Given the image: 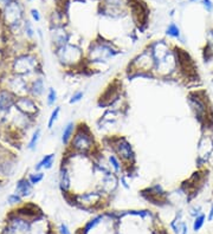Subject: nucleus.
<instances>
[{"label": "nucleus", "instance_id": "nucleus-4", "mask_svg": "<svg viewBox=\"0 0 213 234\" xmlns=\"http://www.w3.org/2000/svg\"><path fill=\"white\" fill-rule=\"evenodd\" d=\"M119 51H116L109 43L105 41H97L94 43L89 51H88V61L98 63V62H107L108 59L116 56Z\"/></svg>", "mask_w": 213, "mask_h": 234}, {"label": "nucleus", "instance_id": "nucleus-14", "mask_svg": "<svg viewBox=\"0 0 213 234\" xmlns=\"http://www.w3.org/2000/svg\"><path fill=\"white\" fill-rule=\"evenodd\" d=\"M75 130H76V124L73 122H69L64 127L63 133H62V143L64 145H69L70 144V141H71L72 136L75 134Z\"/></svg>", "mask_w": 213, "mask_h": 234}, {"label": "nucleus", "instance_id": "nucleus-2", "mask_svg": "<svg viewBox=\"0 0 213 234\" xmlns=\"http://www.w3.org/2000/svg\"><path fill=\"white\" fill-rule=\"evenodd\" d=\"M111 151L119 156L124 167L135 165V151L131 143L125 137L121 136L111 138Z\"/></svg>", "mask_w": 213, "mask_h": 234}, {"label": "nucleus", "instance_id": "nucleus-27", "mask_svg": "<svg viewBox=\"0 0 213 234\" xmlns=\"http://www.w3.org/2000/svg\"><path fill=\"white\" fill-rule=\"evenodd\" d=\"M31 14H32V17H33V19L36 21H39L40 20V16H39V13H38L37 10H31Z\"/></svg>", "mask_w": 213, "mask_h": 234}, {"label": "nucleus", "instance_id": "nucleus-25", "mask_svg": "<svg viewBox=\"0 0 213 234\" xmlns=\"http://www.w3.org/2000/svg\"><path fill=\"white\" fill-rule=\"evenodd\" d=\"M7 201L10 202V203H19V202H22V196L19 195V194H12V195H10L8 196V199Z\"/></svg>", "mask_w": 213, "mask_h": 234}, {"label": "nucleus", "instance_id": "nucleus-31", "mask_svg": "<svg viewBox=\"0 0 213 234\" xmlns=\"http://www.w3.org/2000/svg\"><path fill=\"white\" fill-rule=\"evenodd\" d=\"M192 1H194V0H192Z\"/></svg>", "mask_w": 213, "mask_h": 234}, {"label": "nucleus", "instance_id": "nucleus-6", "mask_svg": "<svg viewBox=\"0 0 213 234\" xmlns=\"http://www.w3.org/2000/svg\"><path fill=\"white\" fill-rule=\"evenodd\" d=\"M14 108L20 111L22 114H24L27 117H34L38 114V106L36 104V102L26 96H19L17 97Z\"/></svg>", "mask_w": 213, "mask_h": 234}, {"label": "nucleus", "instance_id": "nucleus-17", "mask_svg": "<svg viewBox=\"0 0 213 234\" xmlns=\"http://www.w3.org/2000/svg\"><path fill=\"white\" fill-rule=\"evenodd\" d=\"M39 138H40V129H37V130L33 133V135H32L30 142H29V145H27V148H29L30 150H34V149H36Z\"/></svg>", "mask_w": 213, "mask_h": 234}, {"label": "nucleus", "instance_id": "nucleus-30", "mask_svg": "<svg viewBox=\"0 0 213 234\" xmlns=\"http://www.w3.org/2000/svg\"><path fill=\"white\" fill-rule=\"evenodd\" d=\"M0 186H1V181H0Z\"/></svg>", "mask_w": 213, "mask_h": 234}, {"label": "nucleus", "instance_id": "nucleus-3", "mask_svg": "<svg viewBox=\"0 0 213 234\" xmlns=\"http://www.w3.org/2000/svg\"><path fill=\"white\" fill-rule=\"evenodd\" d=\"M56 56L64 66H76L77 64L84 61L83 51L78 46L71 45V44H66L61 47H57Z\"/></svg>", "mask_w": 213, "mask_h": 234}, {"label": "nucleus", "instance_id": "nucleus-13", "mask_svg": "<svg viewBox=\"0 0 213 234\" xmlns=\"http://www.w3.org/2000/svg\"><path fill=\"white\" fill-rule=\"evenodd\" d=\"M107 159H108V163H109V166L110 168L113 169V173H115L117 176H120V174H123V170H124V168H123V163H122V161L119 159V156L115 154V153H109L108 154V156H107Z\"/></svg>", "mask_w": 213, "mask_h": 234}, {"label": "nucleus", "instance_id": "nucleus-8", "mask_svg": "<svg viewBox=\"0 0 213 234\" xmlns=\"http://www.w3.org/2000/svg\"><path fill=\"white\" fill-rule=\"evenodd\" d=\"M17 97L10 90H1L0 91V112L4 115H8L11 109L14 106Z\"/></svg>", "mask_w": 213, "mask_h": 234}, {"label": "nucleus", "instance_id": "nucleus-15", "mask_svg": "<svg viewBox=\"0 0 213 234\" xmlns=\"http://www.w3.org/2000/svg\"><path fill=\"white\" fill-rule=\"evenodd\" d=\"M44 89H45V86H44V82H43V79L37 78V79H36V80L31 84L29 91H30V94L32 95V96H34V97H39V96H42V95L44 94Z\"/></svg>", "mask_w": 213, "mask_h": 234}, {"label": "nucleus", "instance_id": "nucleus-12", "mask_svg": "<svg viewBox=\"0 0 213 234\" xmlns=\"http://www.w3.org/2000/svg\"><path fill=\"white\" fill-rule=\"evenodd\" d=\"M32 183L30 182L29 179L22 177L18 180L17 186H16V193L19 194L20 196H29L32 193Z\"/></svg>", "mask_w": 213, "mask_h": 234}, {"label": "nucleus", "instance_id": "nucleus-23", "mask_svg": "<svg viewBox=\"0 0 213 234\" xmlns=\"http://www.w3.org/2000/svg\"><path fill=\"white\" fill-rule=\"evenodd\" d=\"M99 220H102V216H97V218H95L94 220H91V221H89L88 224H87V226H85V232H88L89 230H91V228H94L98 222H99Z\"/></svg>", "mask_w": 213, "mask_h": 234}, {"label": "nucleus", "instance_id": "nucleus-26", "mask_svg": "<svg viewBox=\"0 0 213 234\" xmlns=\"http://www.w3.org/2000/svg\"><path fill=\"white\" fill-rule=\"evenodd\" d=\"M175 231L178 234H185L186 233V226L183 222H180L178 224V227H175Z\"/></svg>", "mask_w": 213, "mask_h": 234}, {"label": "nucleus", "instance_id": "nucleus-24", "mask_svg": "<svg viewBox=\"0 0 213 234\" xmlns=\"http://www.w3.org/2000/svg\"><path fill=\"white\" fill-rule=\"evenodd\" d=\"M204 220H205V216H204V215H200V216H198V218L195 219V222H194V226H193L194 231H198V230L203 226Z\"/></svg>", "mask_w": 213, "mask_h": 234}, {"label": "nucleus", "instance_id": "nucleus-18", "mask_svg": "<svg viewBox=\"0 0 213 234\" xmlns=\"http://www.w3.org/2000/svg\"><path fill=\"white\" fill-rule=\"evenodd\" d=\"M59 112H61V106H56V108L52 110L51 116H50L49 122H47V128H49V129H52V127H53L55 122H56V121H57V118H58Z\"/></svg>", "mask_w": 213, "mask_h": 234}, {"label": "nucleus", "instance_id": "nucleus-19", "mask_svg": "<svg viewBox=\"0 0 213 234\" xmlns=\"http://www.w3.org/2000/svg\"><path fill=\"white\" fill-rule=\"evenodd\" d=\"M166 33H167V35H169V37H172V38H179V37H180V30H179V27H178L174 23H172V24H169V26L167 27Z\"/></svg>", "mask_w": 213, "mask_h": 234}, {"label": "nucleus", "instance_id": "nucleus-1", "mask_svg": "<svg viewBox=\"0 0 213 234\" xmlns=\"http://www.w3.org/2000/svg\"><path fill=\"white\" fill-rule=\"evenodd\" d=\"M95 147V141L90 129L88 128L87 124H78L76 127L75 134L70 141V148L71 151L78 154V155H84L88 156L92 153V149Z\"/></svg>", "mask_w": 213, "mask_h": 234}, {"label": "nucleus", "instance_id": "nucleus-9", "mask_svg": "<svg viewBox=\"0 0 213 234\" xmlns=\"http://www.w3.org/2000/svg\"><path fill=\"white\" fill-rule=\"evenodd\" d=\"M119 183V176L115 173H109L107 175H103L101 179V190L102 193H111L116 189Z\"/></svg>", "mask_w": 213, "mask_h": 234}, {"label": "nucleus", "instance_id": "nucleus-10", "mask_svg": "<svg viewBox=\"0 0 213 234\" xmlns=\"http://www.w3.org/2000/svg\"><path fill=\"white\" fill-rule=\"evenodd\" d=\"M5 17H6V21H8L10 25L18 24L22 18V10H20L19 5L17 2L12 1L8 6H6Z\"/></svg>", "mask_w": 213, "mask_h": 234}, {"label": "nucleus", "instance_id": "nucleus-21", "mask_svg": "<svg viewBox=\"0 0 213 234\" xmlns=\"http://www.w3.org/2000/svg\"><path fill=\"white\" fill-rule=\"evenodd\" d=\"M43 179H44V174H43V173H40V171L34 173V174H31L30 176H29V180H30V182L32 183V185H37V183H39Z\"/></svg>", "mask_w": 213, "mask_h": 234}, {"label": "nucleus", "instance_id": "nucleus-11", "mask_svg": "<svg viewBox=\"0 0 213 234\" xmlns=\"http://www.w3.org/2000/svg\"><path fill=\"white\" fill-rule=\"evenodd\" d=\"M59 188L63 192V194L69 193L70 188H71V173L70 169L68 167L66 162L65 165L63 163L59 169Z\"/></svg>", "mask_w": 213, "mask_h": 234}, {"label": "nucleus", "instance_id": "nucleus-28", "mask_svg": "<svg viewBox=\"0 0 213 234\" xmlns=\"http://www.w3.org/2000/svg\"><path fill=\"white\" fill-rule=\"evenodd\" d=\"M61 233L62 234H70L69 228H68V226H66V225H64V224H62L61 225Z\"/></svg>", "mask_w": 213, "mask_h": 234}, {"label": "nucleus", "instance_id": "nucleus-5", "mask_svg": "<svg viewBox=\"0 0 213 234\" xmlns=\"http://www.w3.org/2000/svg\"><path fill=\"white\" fill-rule=\"evenodd\" d=\"M37 58L32 55H22L13 62V71L17 76H25L37 70Z\"/></svg>", "mask_w": 213, "mask_h": 234}, {"label": "nucleus", "instance_id": "nucleus-16", "mask_svg": "<svg viewBox=\"0 0 213 234\" xmlns=\"http://www.w3.org/2000/svg\"><path fill=\"white\" fill-rule=\"evenodd\" d=\"M53 161H55V154H49L45 155L36 166V170H40L42 168L44 169H50L53 166Z\"/></svg>", "mask_w": 213, "mask_h": 234}, {"label": "nucleus", "instance_id": "nucleus-20", "mask_svg": "<svg viewBox=\"0 0 213 234\" xmlns=\"http://www.w3.org/2000/svg\"><path fill=\"white\" fill-rule=\"evenodd\" d=\"M47 105L49 106H52L56 100H57V91L53 89V88H50L49 89V92H47Z\"/></svg>", "mask_w": 213, "mask_h": 234}, {"label": "nucleus", "instance_id": "nucleus-7", "mask_svg": "<svg viewBox=\"0 0 213 234\" xmlns=\"http://www.w3.org/2000/svg\"><path fill=\"white\" fill-rule=\"evenodd\" d=\"M71 196L76 203L83 206V208H90L102 201V192H88Z\"/></svg>", "mask_w": 213, "mask_h": 234}, {"label": "nucleus", "instance_id": "nucleus-29", "mask_svg": "<svg viewBox=\"0 0 213 234\" xmlns=\"http://www.w3.org/2000/svg\"><path fill=\"white\" fill-rule=\"evenodd\" d=\"M204 4H205V6H207L209 10L212 8V5H211V1H210V0H204Z\"/></svg>", "mask_w": 213, "mask_h": 234}, {"label": "nucleus", "instance_id": "nucleus-22", "mask_svg": "<svg viewBox=\"0 0 213 234\" xmlns=\"http://www.w3.org/2000/svg\"><path fill=\"white\" fill-rule=\"evenodd\" d=\"M83 96H84V92H83V91H77L76 94H73V95L71 96L69 103H70V104H76V103H78L79 100L83 98Z\"/></svg>", "mask_w": 213, "mask_h": 234}]
</instances>
